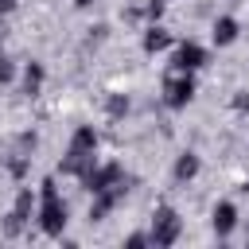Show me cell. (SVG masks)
Masks as SVG:
<instances>
[{
	"label": "cell",
	"mask_w": 249,
	"mask_h": 249,
	"mask_svg": "<svg viewBox=\"0 0 249 249\" xmlns=\"http://www.w3.org/2000/svg\"><path fill=\"white\" fill-rule=\"evenodd\" d=\"M39 226H43L47 233H62V226H66V206L58 202L54 179H43V210H39Z\"/></svg>",
	"instance_id": "6da1fadb"
},
{
	"label": "cell",
	"mask_w": 249,
	"mask_h": 249,
	"mask_svg": "<svg viewBox=\"0 0 249 249\" xmlns=\"http://www.w3.org/2000/svg\"><path fill=\"white\" fill-rule=\"evenodd\" d=\"M179 237V214L171 206H160L156 210V222H152V241L156 245H171Z\"/></svg>",
	"instance_id": "7a4b0ae2"
},
{
	"label": "cell",
	"mask_w": 249,
	"mask_h": 249,
	"mask_svg": "<svg viewBox=\"0 0 249 249\" xmlns=\"http://www.w3.org/2000/svg\"><path fill=\"white\" fill-rule=\"evenodd\" d=\"M191 97H195V78H191V70H179V78H167V105H171V109H183Z\"/></svg>",
	"instance_id": "3957f363"
},
{
	"label": "cell",
	"mask_w": 249,
	"mask_h": 249,
	"mask_svg": "<svg viewBox=\"0 0 249 249\" xmlns=\"http://www.w3.org/2000/svg\"><path fill=\"white\" fill-rule=\"evenodd\" d=\"M206 62V51L198 47V43H183L179 51H175V70H198Z\"/></svg>",
	"instance_id": "277c9868"
},
{
	"label": "cell",
	"mask_w": 249,
	"mask_h": 249,
	"mask_svg": "<svg viewBox=\"0 0 249 249\" xmlns=\"http://www.w3.org/2000/svg\"><path fill=\"white\" fill-rule=\"evenodd\" d=\"M233 39H237V19H233V16L214 19V43H218V47H230Z\"/></svg>",
	"instance_id": "5b68a950"
},
{
	"label": "cell",
	"mask_w": 249,
	"mask_h": 249,
	"mask_svg": "<svg viewBox=\"0 0 249 249\" xmlns=\"http://www.w3.org/2000/svg\"><path fill=\"white\" fill-rule=\"evenodd\" d=\"M233 222H237V210H233V202H218V206H214V230L226 237V233L233 230Z\"/></svg>",
	"instance_id": "8992f818"
},
{
	"label": "cell",
	"mask_w": 249,
	"mask_h": 249,
	"mask_svg": "<svg viewBox=\"0 0 249 249\" xmlns=\"http://www.w3.org/2000/svg\"><path fill=\"white\" fill-rule=\"evenodd\" d=\"M167 43H171V35H167L163 27H148V31H144V51H148V54H156V51H163Z\"/></svg>",
	"instance_id": "52a82bcc"
},
{
	"label": "cell",
	"mask_w": 249,
	"mask_h": 249,
	"mask_svg": "<svg viewBox=\"0 0 249 249\" xmlns=\"http://www.w3.org/2000/svg\"><path fill=\"white\" fill-rule=\"evenodd\" d=\"M195 171H198V156L183 152V156H179V163H175V179H191Z\"/></svg>",
	"instance_id": "ba28073f"
},
{
	"label": "cell",
	"mask_w": 249,
	"mask_h": 249,
	"mask_svg": "<svg viewBox=\"0 0 249 249\" xmlns=\"http://www.w3.org/2000/svg\"><path fill=\"white\" fill-rule=\"evenodd\" d=\"M39 86H43V66H39V62H31V66H27V74H23V89H27V93H39Z\"/></svg>",
	"instance_id": "9c48e42d"
},
{
	"label": "cell",
	"mask_w": 249,
	"mask_h": 249,
	"mask_svg": "<svg viewBox=\"0 0 249 249\" xmlns=\"http://www.w3.org/2000/svg\"><path fill=\"white\" fill-rule=\"evenodd\" d=\"M124 109H128V101H124V97H113V101H109V113H113V117H121Z\"/></svg>",
	"instance_id": "30bf717a"
},
{
	"label": "cell",
	"mask_w": 249,
	"mask_h": 249,
	"mask_svg": "<svg viewBox=\"0 0 249 249\" xmlns=\"http://www.w3.org/2000/svg\"><path fill=\"white\" fill-rule=\"evenodd\" d=\"M148 16L160 19V16H163V0H148Z\"/></svg>",
	"instance_id": "8fae6325"
},
{
	"label": "cell",
	"mask_w": 249,
	"mask_h": 249,
	"mask_svg": "<svg viewBox=\"0 0 249 249\" xmlns=\"http://www.w3.org/2000/svg\"><path fill=\"white\" fill-rule=\"evenodd\" d=\"M233 105H237V109H249V93H237V97H233Z\"/></svg>",
	"instance_id": "7c38bea8"
},
{
	"label": "cell",
	"mask_w": 249,
	"mask_h": 249,
	"mask_svg": "<svg viewBox=\"0 0 249 249\" xmlns=\"http://www.w3.org/2000/svg\"><path fill=\"white\" fill-rule=\"evenodd\" d=\"M16 8V0H0V12H12Z\"/></svg>",
	"instance_id": "4fadbf2b"
},
{
	"label": "cell",
	"mask_w": 249,
	"mask_h": 249,
	"mask_svg": "<svg viewBox=\"0 0 249 249\" xmlns=\"http://www.w3.org/2000/svg\"><path fill=\"white\" fill-rule=\"evenodd\" d=\"M74 4H78V8H89V4H93V0H74Z\"/></svg>",
	"instance_id": "5bb4252c"
}]
</instances>
